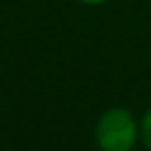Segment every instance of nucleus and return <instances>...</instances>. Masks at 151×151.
<instances>
[{"mask_svg":"<svg viewBox=\"0 0 151 151\" xmlns=\"http://www.w3.org/2000/svg\"><path fill=\"white\" fill-rule=\"evenodd\" d=\"M97 151H134L139 146V116L127 106H109L94 123Z\"/></svg>","mask_w":151,"mask_h":151,"instance_id":"obj_1","label":"nucleus"},{"mask_svg":"<svg viewBox=\"0 0 151 151\" xmlns=\"http://www.w3.org/2000/svg\"><path fill=\"white\" fill-rule=\"evenodd\" d=\"M78 2L90 5V7H97V5H106V2H111V0H78Z\"/></svg>","mask_w":151,"mask_h":151,"instance_id":"obj_3","label":"nucleus"},{"mask_svg":"<svg viewBox=\"0 0 151 151\" xmlns=\"http://www.w3.org/2000/svg\"><path fill=\"white\" fill-rule=\"evenodd\" d=\"M139 144L151 151V106L139 116Z\"/></svg>","mask_w":151,"mask_h":151,"instance_id":"obj_2","label":"nucleus"}]
</instances>
